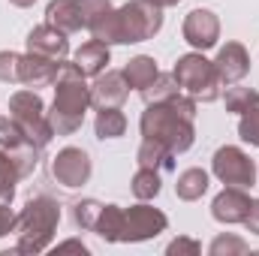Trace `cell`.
Returning a JSON list of instances; mask_svg holds the SVG:
<instances>
[{
  "instance_id": "cell-27",
  "label": "cell",
  "mask_w": 259,
  "mask_h": 256,
  "mask_svg": "<svg viewBox=\"0 0 259 256\" xmlns=\"http://www.w3.org/2000/svg\"><path fill=\"white\" fill-rule=\"evenodd\" d=\"M223 103H226V112L241 115V112L253 109V106L259 103V91H253V88H232V84H229V91H226Z\"/></svg>"
},
{
  "instance_id": "cell-3",
  "label": "cell",
  "mask_w": 259,
  "mask_h": 256,
  "mask_svg": "<svg viewBox=\"0 0 259 256\" xmlns=\"http://www.w3.org/2000/svg\"><path fill=\"white\" fill-rule=\"evenodd\" d=\"M58 223H61V205L52 196L27 199V205L21 208L18 223H15V232H18L15 253H27V256L42 253L52 244Z\"/></svg>"
},
{
  "instance_id": "cell-22",
  "label": "cell",
  "mask_w": 259,
  "mask_h": 256,
  "mask_svg": "<svg viewBox=\"0 0 259 256\" xmlns=\"http://www.w3.org/2000/svg\"><path fill=\"white\" fill-rule=\"evenodd\" d=\"M208 184H211V178H208L205 169H184V172L178 175L175 193H178V199H184V202H196V199H202V196L208 193Z\"/></svg>"
},
{
  "instance_id": "cell-5",
  "label": "cell",
  "mask_w": 259,
  "mask_h": 256,
  "mask_svg": "<svg viewBox=\"0 0 259 256\" xmlns=\"http://www.w3.org/2000/svg\"><path fill=\"white\" fill-rule=\"evenodd\" d=\"M178 88H184V94H190L196 103H214L220 97V78H217V69H214V61H208L202 52H190V55H181L175 61V69H172Z\"/></svg>"
},
{
  "instance_id": "cell-29",
  "label": "cell",
  "mask_w": 259,
  "mask_h": 256,
  "mask_svg": "<svg viewBox=\"0 0 259 256\" xmlns=\"http://www.w3.org/2000/svg\"><path fill=\"white\" fill-rule=\"evenodd\" d=\"M238 136H241L247 145L259 148V103L253 106V109L241 112V121H238Z\"/></svg>"
},
{
  "instance_id": "cell-19",
  "label": "cell",
  "mask_w": 259,
  "mask_h": 256,
  "mask_svg": "<svg viewBox=\"0 0 259 256\" xmlns=\"http://www.w3.org/2000/svg\"><path fill=\"white\" fill-rule=\"evenodd\" d=\"M94 130H97V139H121L127 133V118L121 112V106H109V109H97V121H94Z\"/></svg>"
},
{
  "instance_id": "cell-31",
  "label": "cell",
  "mask_w": 259,
  "mask_h": 256,
  "mask_svg": "<svg viewBox=\"0 0 259 256\" xmlns=\"http://www.w3.org/2000/svg\"><path fill=\"white\" fill-rule=\"evenodd\" d=\"M21 142H27V136L21 133V127L12 118H0V148H18Z\"/></svg>"
},
{
  "instance_id": "cell-10",
  "label": "cell",
  "mask_w": 259,
  "mask_h": 256,
  "mask_svg": "<svg viewBox=\"0 0 259 256\" xmlns=\"http://www.w3.org/2000/svg\"><path fill=\"white\" fill-rule=\"evenodd\" d=\"M184 39L193 46L196 52H208L217 46L220 39V18L211 12V9H193L187 18H184V27H181Z\"/></svg>"
},
{
  "instance_id": "cell-16",
  "label": "cell",
  "mask_w": 259,
  "mask_h": 256,
  "mask_svg": "<svg viewBox=\"0 0 259 256\" xmlns=\"http://www.w3.org/2000/svg\"><path fill=\"white\" fill-rule=\"evenodd\" d=\"M72 64L78 66V72H81L84 78H97L100 72H106V66L112 64V52H109L106 42L91 39V42H84V46L72 55Z\"/></svg>"
},
{
  "instance_id": "cell-18",
  "label": "cell",
  "mask_w": 259,
  "mask_h": 256,
  "mask_svg": "<svg viewBox=\"0 0 259 256\" xmlns=\"http://www.w3.org/2000/svg\"><path fill=\"white\" fill-rule=\"evenodd\" d=\"M136 160H139V166L157 169V172H172L175 169V154L163 142H157V139H142Z\"/></svg>"
},
{
  "instance_id": "cell-28",
  "label": "cell",
  "mask_w": 259,
  "mask_h": 256,
  "mask_svg": "<svg viewBox=\"0 0 259 256\" xmlns=\"http://www.w3.org/2000/svg\"><path fill=\"white\" fill-rule=\"evenodd\" d=\"M78 9H81V18H84V27L91 30L100 18H106L115 6L112 0H78Z\"/></svg>"
},
{
  "instance_id": "cell-37",
  "label": "cell",
  "mask_w": 259,
  "mask_h": 256,
  "mask_svg": "<svg viewBox=\"0 0 259 256\" xmlns=\"http://www.w3.org/2000/svg\"><path fill=\"white\" fill-rule=\"evenodd\" d=\"M148 3H154V6H160V9H169V6H178L181 0H148Z\"/></svg>"
},
{
  "instance_id": "cell-11",
  "label": "cell",
  "mask_w": 259,
  "mask_h": 256,
  "mask_svg": "<svg viewBox=\"0 0 259 256\" xmlns=\"http://www.w3.org/2000/svg\"><path fill=\"white\" fill-rule=\"evenodd\" d=\"M214 69H217V78L220 84H238L247 72H250V55L241 42H226L217 58H214Z\"/></svg>"
},
{
  "instance_id": "cell-9",
  "label": "cell",
  "mask_w": 259,
  "mask_h": 256,
  "mask_svg": "<svg viewBox=\"0 0 259 256\" xmlns=\"http://www.w3.org/2000/svg\"><path fill=\"white\" fill-rule=\"evenodd\" d=\"M91 172H94V163H91L88 151H81V148H72L69 145V148H61L52 157V178L58 184L69 187V190L88 184L91 181Z\"/></svg>"
},
{
  "instance_id": "cell-8",
  "label": "cell",
  "mask_w": 259,
  "mask_h": 256,
  "mask_svg": "<svg viewBox=\"0 0 259 256\" xmlns=\"http://www.w3.org/2000/svg\"><path fill=\"white\" fill-rule=\"evenodd\" d=\"M169 217L160 208H151L145 202L124 208V238L121 241H148L157 238L160 232H166Z\"/></svg>"
},
{
  "instance_id": "cell-20",
  "label": "cell",
  "mask_w": 259,
  "mask_h": 256,
  "mask_svg": "<svg viewBox=\"0 0 259 256\" xmlns=\"http://www.w3.org/2000/svg\"><path fill=\"white\" fill-rule=\"evenodd\" d=\"M157 75H160L157 61H154V58H148V55H139V58L127 61V66H124V78H127L130 88H136V91H145Z\"/></svg>"
},
{
  "instance_id": "cell-30",
  "label": "cell",
  "mask_w": 259,
  "mask_h": 256,
  "mask_svg": "<svg viewBox=\"0 0 259 256\" xmlns=\"http://www.w3.org/2000/svg\"><path fill=\"white\" fill-rule=\"evenodd\" d=\"M208 250H211V256H241L247 253V244L238 235H217Z\"/></svg>"
},
{
  "instance_id": "cell-2",
  "label": "cell",
  "mask_w": 259,
  "mask_h": 256,
  "mask_svg": "<svg viewBox=\"0 0 259 256\" xmlns=\"http://www.w3.org/2000/svg\"><path fill=\"white\" fill-rule=\"evenodd\" d=\"M91 109V88L75 64H61L55 78V103L49 112V121L55 136H72L84 124V112Z\"/></svg>"
},
{
  "instance_id": "cell-4",
  "label": "cell",
  "mask_w": 259,
  "mask_h": 256,
  "mask_svg": "<svg viewBox=\"0 0 259 256\" xmlns=\"http://www.w3.org/2000/svg\"><path fill=\"white\" fill-rule=\"evenodd\" d=\"M142 139H157L163 142L175 157L190 151L196 142V127L190 118H184L181 112H175L169 103H148L145 112H142Z\"/></svg>"
},
{
  "instance_id": "cell-12",
  "label": "cell",
  "mask_w": 259,
  "mask_h": 256,
  "mask_svg": "<svg viewBox=\"0 0 259 256\" xmlns=\"http://www.w3.org/2000/svg\"><path fill=\"white\" fill-rule=\"evenodd\" d=\"M64 61H52V58H42V55H21L18 58V84L24 88H46V84H55L58 72H61Z\"/></svg>"
},
{
  "instance_id": "cell-33",
  "label": "cell",
  "mask_w": 259,
  "mask_h": 256,
  "mask_svg": "<svg viewBox=\"0 0 259 256\" xmlns=\"http://www.w3.org/2000/svg\"><path fill=\"white\" fill-rule=\"evenodd\" d=\"M199 241L193 238H175V241H169V247H166V253L169 256H199Z\"/></svg>"
},
{
  "instance_id": "cell-17",
  "label": "cell",
  "mask_w": 259,
  "mask_h": 256,
  "mask_svg": "<svg viewBox=\"0 0 259 256\" xmlns=\"http://www.w3.org/2000/svg\"><path fill=\"white\" fill-rule=\"evenodd\" d=\"M46 21L58 30L69 33H78L84 27V18H81V9H78V0H52L46 6Z\"/></svg>"
},
{
  "instance_id": "cell-32",
  "label": "cell",
  "mask_w": 259,
  "mask_h": 256,
  "mask_svg": "<svg viewBox=\"0 0 259 256\" xmlns=\"http://www.w3.org/2000/svg\"><path fill=\"white\" fill-rule=\"evenodd\" d=\"M18 58L21 55H15V52H0V81H6V84L18 81Z\"/></svg>"
},
{
  "instance_id": "cell-23",
  "label": "cell",
  "mask_w": 259,
  "mask_h": 256,
  "mask_svg": "<svg viewBox=\"0 0 259 256\" xmlns=\"http://www.w3.org/2000/svg\"><path fill=\"white\" fill-rule=\"evenodd\" d=\"M21 178H24V175H21L15 157H12L6 148H0V202H12L15 184H18Z\"/></svg>"
},
{
  "instance_id": "cell-7",
  "label": "cell",
  "mask_w": 259,
  "mask_h": 256,
  "mask_svg": "<svg viewBox=\"0 0 259 256\" xmlns=\"http://www.w3.org/2000/svg\"><path fill=\"white\" fill-rule=\"evenodd\" d=\"M211 172L217 181L229 187H253L256 184V163L235 145H223L211 157Z\"/></svg>"
},
{
  "instance_id": "cell-13",
  "label": "cell",
  "mask_w": 259,
  "mask_h": 256,
  "mask_svg": "<svg viewBox=\"0 0 259 256\" xmlns=\"http://www.w3.org/2000/svg\"><path fill=\"white\" fill-rule=\"evenodd\" d=\"M24 42H27V52L42 55V58H52V61H66V55H69V39H66V33L58 30V27H52L49 21L39 24V27H33Z\"/></svg>"
},
{
  "instance_id": "cell-15",
  "label": "cell",
  "mask_w": 259,
  "mask_h": 256,
  "mask_svg": "<svg viewBox=\"0 0 259 256\" xmlns=\"http://www.w3.org/2000/svg\"><path fill=\"white\" fill-rule=\"evenodd\" d=\"M250 196L244 193V187H226L214 196L211 202V217L217 223H244L247 211H250Z\"/></svg>"
},
{
  "instance_id": "cell-14",
  "label": "cell",
  "mask_w": 259,
  "mask_h": 256,
  "mask_svg": "<svg viewBox=\"0 0 259 256\" xmlns=\"http://www.w3.org/2000/svg\"><path fill=\"white\" fill-rule=\"evenodd\" d=\"M130 97V84L124 72L106 69L97 75V81L91 84V106L94 109H109V106H121Z\"/></svg>"
},
{
  "instance_id": "cell-21",
  "label": "cell",
  "mask_w": 259,
  "mask_h": 256,
  "mask_svg": "<svg viewBox=\"0 0 259 256\" xmlns=\"http://www.w3.org/2000/svg\"><path fill=\"white\" fill-rule=\"evenodd\" d=\"M94 232H97L103 241H109V244L121 241V238H124V208H118V205H103Z\"/></svg>"
},
{
  "instance_id": "cell-6",
  "label": "cell",
  "mask_w": 259,
  "mask_h": 256,
  "mask_svg": "<svg viewBox=\"0 0 259 256\" xmlns=\"http://www.w3.org/2000/svg\"><path fill=\"white\" fill-rule=\"evenodd\" d=\"M9 118L21 127L27 142H33L36 148H46L55 139V127L49 121L46 103H42V97L33 88L30 91H15L9 97Z\"/></svg>"
},
{
  "instance_id": "cell-34",
  "label": "cell",
  "mask_w": 259,
  "mask_h": 256,
  "mask_svg": "<svg viewBox=\"0 0 259 256\" xmlns=\"http://www.w3.org/2000/svg\"><path fill=\"white\" fill-rule=\"evenodd\" d=\"M15 223H18V214L9 211V202H0V238L15 232Z\"/></svg>"
},
{
  "instance_id": "cell-25",
  "label": "cell",
  "mask_w": 259,
  "mask_h": 256,
  "mask_svg": "<svg viewBox=\"0 0 259 256\" xmlns=\"http://www.w3.org/2000/svg\"><path fill=\"white\" fill-rule=\"evenodd\" d=\"M142 94V100H145V106L148 103H166V100H172L175 94H178V81H175V75L172 72H160L145 91H139Z\"/></svg>"
},
{
  "instance_id": "cell-35",
  "label": "cell",
  "mask_w": 259,
  "mask_h": 256,
  "mask_svg": "<svg viewBox=\"0 0 259 256\" xmlns=\"http://www.w3.org/2000/svg\"><path fill=\"white\" fill-rule=\"evenodd\" d=\"M244 226H247V232L259 235V199L250 202V211H247V217H244Z\"/></svg>"
},
{
  "instance_id": "cell-36",
  "label": "cell",
  "mask_w": 259,
  "mask_h": 256,
  "mask_svg": "<svg viewBox=\"0 0 259 256\" xmlns=\"http://www.w3.org/2000/svg\"><path fill=\"white\" fill-rule=\"evenodd\" d=\"M58 250H78V253H88V247H84L81 241H64V244H58Z\"/></svg>"
},
{
  "instance_id": "cell-26",
  "label": "cell",
  "mask_w": 259,
  "mask_h": 256,
  "mask_svg": "<svg viewBox=\"0 0 259 256\" xmlns=\"http://www.w3.org/2000/svg\"><path fill=\"white\" fill-rule=\"evenodd\" d=\"M100 211H103V202H97V199H81V202L72 205V223H75L78 229H84V232H94V226H97V220H100Z\"/></svg>"
},
{
  "instance_id": "cell-38",
  "label": "cell",
  "mask_w": 259,
  "mask_h": 256,
  "mask_svg": "<svg viewBox=\"0 0 259 256\" xmlns=\"http://www.w3.org/2000/svg\"><path fill=\"white\" fill-rule=\"evenodd\" d=\"M9 3H15V6H21V9H24V6H33L36 0H9Z\"/></svg>"
},
{
  "instance_id": "cell-1",
  "label": "cell",
  "mask_w": 259,
  "mask_h": 256,
  "mask_svg": "<svg viewBox=\"0 0 259 256\" xmlns=\"http://www.w3.org/2000/svg\"><path fill=\"white\" fill-rule=\"evenodd\" d=\"M163 27V9L148 0H130L121 9H112L91 27V36L106 46H127L154 39Z\"/></svg>"
},
{
  "instance_id": "cell-24",
  "label": "cell",
  "mask_w": 259,
  "mask_h": 256,
  "mask_svg": "<svg viewBox=\"0 0 259 256\" xmlns=\"http://www.w3.org/2000/svg\"><path fill=\"white\" fill-rule=\"evenodd\" d=\"M130 187H133V196H136L139 202H151V199L160 196L163 181H160V172H157V169H145V166H139V172L133 175Z\"/></svg>"
}]
</instances>
